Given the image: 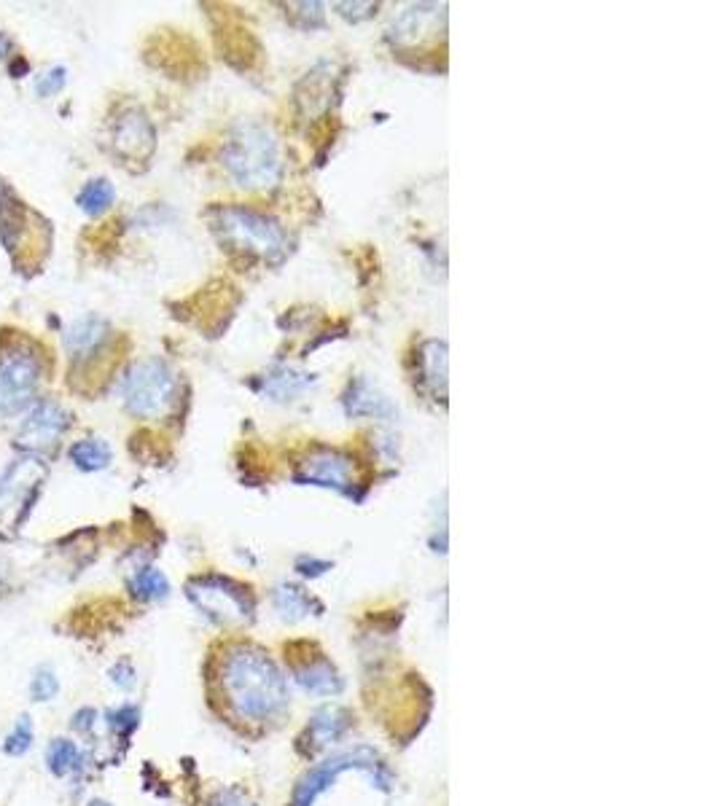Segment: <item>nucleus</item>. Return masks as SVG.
Instances as JSON below:
<instances>
[{
    "instance_id": "c85d7f7f",
    "label": "nucleus",
    "mask_w": 718,
    "mask_h": 806,
    "mask_svg": "<svg viewBox=\"0 0 718 806\" xmlns=\"http://www.w3.org/2000/svg\"><path fill=\"white\" fill-rule=\"evenodd\" d=\"M294 9H299L296 14H299V25L302 27H321L323 25V6L321 3H296Z\"/></svg>"
},
{
    "instance_id": "7c9ffc66",
    "label": "nucleus",
    "mask_w": 718,
    "mask_h": 806,
    "mask_svg": "<svg viewBox=\"0 0 718 806\" xmlns=\"http://www.w3.org/2000/svg\"><path fill=\"white\" fill-rule=\"evenodd\" d=\"M208 806H256L251 798L240 793V790H221L216 796L210 798Z\"/></svg>"
},
{
    "instance_id": "6e6552de",
    "label": "nucleus",
    "mask_w": 718,
    "mask_h": 806,
    "mask_svg": "<svg viewBox=\"0 0 718 806\" xmlns=\"http://www.w3.org/2000/svg\"><path fill=\"white\" fill-rule=\"evenodd\" d=\"M41 379V358L25 344H11L0 352V417L19 412Z\"/></svg>"
},
{
    "instance_id": "a211bd4d",
    "label": "nucleus",
    "mask_w": 718,
    "mask_h": 806,
    "mask_svg": "<svg viewBox=\"0 0 718 806\" xmlns=\"http://www.w3.org/2000/svg\"><path fill=\"white\" fill-rule=\"evenodd\" d=\"M347 726H350L347 712L339 710V707H329V710H321L312 718L310 737L315 739V745H329V742H337L345 734Z\"/></svg>"
},
{
    "instance_id": "5701e85b",
    "label": "nucleus",
    "mask_w": 718,
    "mask_h": 806,
    "mask_svg": "<svg viewBox=\"0 0 718 806\" xmlns=\"http://www.w3.org/2000/svg\"><path fill=\"white\" fill-rule=\"evenodd\" d=\"M310 385L312 379L307 374H299V371H277V374H269L264 379V390L275 395L277 401H288V398H294Z\"/></svg>"
},
{
    "instance_id": "4468645a",
    "label": "nucleus",
    "mask_w": 718,
    "mask_h": 806,
    "mask_svg": "<svg viewBox=\"0 0 718 806\" xmlns=\"http://www.w3.org/2000/svg\"><path fill=\"white\" fill-rule=\"evenodd\" d=\"M108 336V323L100 318H78L73 326L65 331V347L70 350V355L76 358H84V355H92V352L105 342Z\"/></svg>"
},
{
    "instance_id": "39448f33",
    "label": "nucleus",
    "mask_w": 718,
    "mask_h": 806,
    "mask_svg": "<svg viewBox=\"0 0 718 806\" xmlns=\"http://www.w3.org/2000/svg\"><path fill=\"white\" fill-rule=\"evenodd\" d=\"M46 481V465L25 457L11 465L0 479V535H14L33 511Z\"/></svg>"
},
{
    "instance_id": "473e14b6",
    "label": "nucleus",
    "mask_w": 718,
    "mask_h": 806,
    "mask_svg": "<svg viewBox=\"0 0 718 806\" xmlns=\"http://www.w3.org/2000/svg\"><path fill=\"white\" fill-rule=\"evenodd\" d=\"M95 718H97L95 710H78L76 715H73V729L92 731V726H95Z\"/></svg>"
},
{
    "instance_id": "b1692460",
    "label": "nucleus",
    "mask_w": 718,
    "mask_h": 806,
    "mask_svg": "<svg viewBox=\"0 0 718 806\" xmlns=\"http://www.w3.org/2000/svg\"><path fill=\"white\" fill-rule=\"evenodd\" d=\"M347 414H385L390 409L385 398H380L377 393L369 390L366 382H358V385L350 390V395L345 398Z\"/></svg>"
},
{
    "instance_id": "2f4dec72",
    "label": "nucleus",
    "mask_w": 718,
    "mask_h": 806,
    "mask_svg": "<svg viewBox=\"0 0 718 806\" xmlns=\"http://www.w3.org/2000/svg\"><path fill=\"white\" fill-rule=\"evenodd\" d=\"M111 680L116 683V686L127 691V688L135 686V672H132V667L127 664V661H119V664L111 669Z\"/></svg>"
},
{
    "instance_id": "7ed1b4c3",
    "label": "nucleus",
    "mask_w": 718,
    "mask_h": 806,
    "mask_svg": "<svg viewBox=\"0 0 718 806\" xmlns=\"http://www.w3.org/2000/svg\"><path fill=\"white\" fill-rule=\"evenodd\" d=\"M213 229L221 242L232 245L240 253L259 258H277L286 253V232L269 215L251 207L229 205L213 213Z\"/></svg>"
},
{
    "instance_id": "1a4fd4ad",
    "label": "nucleus",
    "mask_w": 718,
    "mask_h": 806,
    "mask_svg": "<svg viewBox=\"0 0 718 806\" xmlns=\"http://www.w3.org/2000/svg\"><path fill=\"white\" fill-rule=\"evenodd\" d=\"M68 428V412L60 403L41 401L35 403L33 412L27 414L22 428L17 433V444L22 449L38 452V449H49L60 441V436Z\"/></svg>"
},
{
    "instance_id": "bb28decb",
    "label": "nucleus",
    "mask_w": 718,
    "mask_h": 806,
    "mask_svg": "<svg viewBox=\"0 0 718 806\" xmlns=\"http://www.w3.org/2000/svg\"><path fill=\"white\" fill-rule=\"evenodd\" d=\"M60 691V680L54 675L52 669H38L35 678L30 680V696L33 702H52L54 696Z\"/></svg>"
},
{
    "instance_id": "2eb2a0df",
    "label": "nucleus",
    "mask_w": 718,
    "mask_h": 806,
    "mask_svg": "<svg viewBox=\"0 0 718 806\" xmlns=\"http://www.w3.org/2000/svg\"><path fill=\"white\" fill-rule=\"evenodd\" d=\"M294 678L307 694L331 696L342 691V678H339V672L331 667L329 661H312V664H304V667L296 669Z\"/></svg>"
},
{
    "instance_id": "f257e3e1",
    "label": "nucleus",
    "mask_w": 718,
    "mask_h": 806,
    "mask_svg": "<svg viewBox=\"0 0 718 806\" xmlns=\"http://www.w3.org/2000/svg\"><path fill=\"white\" fill-rule=\"evenodd\" d=\"M224 691L245 721H267L286 710L288 686L283 672L259 648H237L224 664Z\"/></svg>"
},
{
    "instance_id": "6ab92c4d",
    "label": "nucleus",
    "mask_w": 718,
    "mask_h": 806,
    "mask_svg": "<svg viewBox=\"0 0 718 806\" xmlns=\"http://www.w3.org/2000/svg\"><path fill=\"white\" fill-rule=\"evenodd\" d=\"M70 460L81 471H103L105 465L111 463V446L100 438H84L70 446Z\"/></svg>"
},
{
    "instance_id": "0eeeda50",
    "label": "nucleus",
    "mask_w": 718,
    "mask_h": 806,
    "mask_svg": "<svg viewBox=\"0 0 718 806\" xmlns=\"http://www.w3.org/2000/svg\"><path fill=\"white\" fill-rule=\"evenodd\" d=\"M186 594L205 616H210L218 624H240L253 616V597L245 586L234 584L232 578L199 575V578L189 581Z\"/></svg>"
},
{
    "instance_id": "72a5a7b5",
    "label": "nucleus",
    "mask_w": 718,
    "mask_h": 806,
    "mask_svg": "<svg viewBox=\"0 0 718 806\" xmlns=\"http://www.w3.org/2000/svg\"><path fill=\"white\" fill-rule=\"evenodd\" d=\"M89 806H111V804H105V801H92Z\"/></svg>"
},
{
    "instance_id": "9d476101",
    "label": "nucleus",
    "mask_w": 718,
    "mask_h": 806,
    "mask_svg": "<svg viewBox=\"0 0 718 806\" xmlns=\"http://www.w3.org/2000/svg\"><path fill=\"white\" fill-rule=\"evenodd\" d=\"M113 148L124 162H148L156 148L154 124L143 111H127L113 124Z\"/></svg>"
},
{
    "instance_id": "a878e982",
    "label": "nucleus",
    "mask_w": 718,
    "mask_h": 806,
    "mask_svg": "<svg viewBox=\"0 0 718 806\" xmlns=\"http://www.w3.org/2000/svg\"><path fill=\"white\" fill-rule=\"evenodd\" d=\"M105 718H108V726H111L113 734H119V737H130L132 731L138 729L140 712H138V707L122 704V707H116V710L108 712Z\"/></svg>"
},
{
    "instance_id": "aec40b11",
    "label": "nucleus",
    "mask_w": 718,
    "mask_h": 806,
    "mask_svg": "<svg viewBox=\"0 0 718 806\" xmlns=\"http://www.w3.org/2000/svg\"><path fill=\"white\" fill-rule=\"evenodd\" d=\"M132 594L138 597V600H146V602H156V600H165L167 594H170V584H167V578L162 570H156V567H143V570H138L135 573V578H132Z\"/></svg>"
},
{
    "instance_id": "f3484780",
    "label": "nucleus",
    "mask_w": 718,
    "mask_h": 806,
    "mask_svg": "<svg viewBox=\"0 0 718 806\" xmlns=\"http://www.w3.org/2000/svg\"><path fill=\"white\" fill-rule=\"evenodd\" d=\"M46 766L54 777H68L81 769V750L70 739H52L46 747Z\"/></svg>"
},
{
    "instance_id": "20e7f679",
    "label": "nucleus",
    "mask_w": 718,
    "mask_h": 806,
    "mask_svg": "<svg viewBox=\"0 0 718 806\" xmlns=\"http://www.w3.org/2000/svg\"><path fill=\"white\" fill-rule=\"evenodd\" d=\"M366 772L374 780V785L382 790L390 788V772L385 769V764L380 761V755L369 750V747H355L350 753H339L329 761H323L315 769L304 774L299 785L294 790V798H291V806H312L318 798H321L323 790L331 788V782H337V777L342 772Z\"/></svg>"
},
{
    "instance_id": "423d86ee",
    "label": "nucleus",
    "mask_w": 718,
    "mask_h": 806,
    "mask_svg": "<svg viewBox=\"0 0 718 806\" xmlns=\"http://www.w3.org/2000/svg\"><path fill=\"white\" fill-rule=\"evenodd\" d=\"M175 398V374L162 361L135 363L124 377V403L135 417H159Z\"/></svg>"
},
{
    "instance_id": "9b49d317",
    "label": "nucleus",
    "mask_w": 718,
    "mask_h": 806,
    "mask_svg": "<svg viewBox=\"0 0 718 806\" xmlns=\"http://www.w3.org/2000/svg\"><path fill=\"white\" fill-rule=\"evenodd\" d=\"M350 476H353V463L350 457L334 449H315L302 463L296 479L307 481V484H318V487L342 489L350 487Z\"/></svg>"
},
{
    "instance_id": "cd10ccee",
    "label": "nucleus",
    "mask_w": 718,
    "mask_h": 806,
    "mask_svg": "<svg viewBox=\"0 0 718 806\" xmlns=\"http://www.w3.org/2000/svg\"><path fill=\"white\" fill-rule=\"evenodd\" d=\"M65 81H68V73H65V68H54L49 70L44 78H38V84H35V89H38V95H54V92H60L62 86H65Z\"/></svg>"
},
{
    "instance_id": "f03ea898",
    "label": "nucleus",
    "mask_w": 718,
    "mask_h": 806,
    "mask_svg": "<svg viewBox=\"0 0 718 806\" xmlns=\"http://www.w3.org/2000/svg\"><path fill=\"white\" fill-rule=\"evenodd\" d=\"M224 167L243 189H272L283 178L280 148L272 129L248 121L234 129L224 148Z\"/></svg>"
},
{
    "instance_id": "c756f323",
    "label": "nucleus",
    "mask_w": 718,
    "mask_h": 806,
    "mask_svg": "<svg viewBox=\"0 0 718 806\" xmlns=\"http://www.w3.org/2000/svg\"><path fill=\"white\" fill-rule=\"evenodd\" d=\"M337 9L345 19L361 22V19L374 17V11H377V3H337Z\"/></svg>"
},
{
    "instance_id": "393cba45",
    "label": "nucleus",
    "mask_w": 718,
    "mask_h": 806,
    "mask_svg": "<svg viewBox=\"0 0 718 806\" xmlns=\"http://www.w3.org/2000/svg\"><path fill=\"white\" fill-rule=\"evenodd\" d=\"M33 747V723L27 715H22L11 734L3 739V753L6 755H25Z\"/></svg>"
},
{
    "instance_id": "ddd939ff",
    "label": "nucleus",
    "mask_w": 718,
    "mask_h": 806,
    "mask_svg": "<svg viewBox=\"0 0 718 806\" xmlns=\"http://www.w3.org/2000/svg\"><path fill=\"white\" fill-rule=\"evenodd\" d=\"M439 19H444V6H433V3H420V6H409L401 17L393 22L388 33V41L396 46H407V43L420 41L425 30H431Z\"/></svg>"
},
{
    "instance_id": "dca6fc26",
    "label": "nucleus",
    "mask_w": 718,
    "mask_h": 806,
    "mask_svg": "<svg viewBox=\"0 0 718 806\" xmlns=\"http://www.w3.org/2000/svg\"><path fill=\"white\" fill-rule=\"evenodd\" d=\"M420 377L425 379V385L431 387L433 393H442L447 387V344L444 342H425L420 347Z\"/></svg>"
},
{
    "instance_id": "412c9836",
    "label": "nucleus",
    "mask_w": 718,
    "mask_h": 806,
    "mask_svg": "<svg viewBox=\"0 0 718 806\" xmlns=\"http://www.w3.org/2000/svg\"><path fill=\"white\" fill-rule=\"evenodd\" d=\"M275 608L280 610V613H283L286 618H302V616H307L312 608L321 610V605H315L310 594L304 592V589H299V586L283 584V586H277Z\"/></svg>"
},
{
    "instance_id": "f8f14e48",
    "label": "nucleus",
    "mask_w": 718,
    "mask_h": 806,
    "mask_svg": "<svg viewBox=\"0 0 718 806\" xmlns=\"http://www.w3.org/2000/svg\"><path fill=\"white\" fill-rule=\"evenodd\" d=\"M331 73H334L331 65H318L302 78V84L296 86V103L307 119L310 116L315 119L331 108V100H334V76Z\"/></svg>"
},
{
    "instance_id": "4be33fe9",
    "label": "nucleus",
    "mask_w": 718,
    "mask_h": 806,
    "mask_svg": "<svg viewBox=\"0 0 718 806\" xmlns=\"http://www.w3.org/2000/svg\"><path fill=\"white\" fill-rule=\"evenodd\" d=\"M116 199V191L105 178H97V181H89L81 194H78V207L84 210L87 215H103L108 207L113 205Z\"/></svg>"
}]
</instances>
